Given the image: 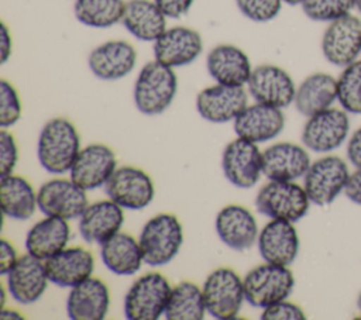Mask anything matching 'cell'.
I'll list each match as a JSON object with an SVG mask.
<instances>
[{"label":"cell","mask_w":361,"mask_h":320,"mask_svg":"<svg viewBox=\"0 0 361 320\" xmlns=\"http://www.w3.org/2000/svg\"><path fill=\"white\" fill-rule=\"evenodd\" d=\"M337 100L347 113L361 114V61L343 69L337 79Z\"/></svg>","instance_id":"e575fe53"},{"label":"cell","mask_w":361,"mask_h":320,"mask_svg":"<svg viewBox=\"0 0 361 320\" xmlns=\"http://www.w3.org/2000/svg\"><path fill=\"white\" fill-rule=\"evenodd\" d=\"M100 258L110 272L120 276L134 275L144 264L138 240L123 231L100 244Z\"/></svg>","instance_id":"f546056e"},{"label":"cell","mask_w":361,"mask_h":320,"mask_svg":"<svg viewBox=\"0 0 361 320\" xmlns=\"http://www.w3.org/2000/svg\"><path fill=\"white\" fill-rule=\"evenodd\" d=\"M104 192L109 199L114 200L123 209L142 210L154 200L155 186L145 171L124 165L117 166L104 185Z\"/></svg>","instance_id":"9c48e42d"},{"label":"cell","mask_w":361,"mask_h":320,"mask_svg":"<svg viewBox=\"0 0 361 320\" xmlns=\"http://www.w3.org/2000/svg\"><path fill=\"white\" fill-rule=\"evenodd\" d=\"M282 0H235L240 13L254 23L272 21L282 8Z\"/></svg>","instance_id":"74e56055"},{"label":"cell","mask_w":361,"mask_h":320,"mask_svg":"<svg viewBox=\"0 0 361 320\" xmlns=\"http://www.w3.org/2000/svg\"><path fill=\"white\" fill-rule=\"evenodd\" d=\"M245 300L254 307H267L288 299L295 286L292 271L286 265L264 262L243 278Z\"/></svg>","instance_id":"8992f818"},{"label":"cell","mask_w":361,"mask_h":320,"mask_svg":"<svg viewBox=\"0 0 361 320\" xmlns=\"http://www.w3.org/2000/svg\"><path fill=\"white\" fill-rule=\"evenodd\" d=\"M214 228L220 241L234 251L251 248L259 234L254 214L240 204L224 206L216 216Z\"/></svg>","instance_id":"ffe728a7"},{"label":"cell","mask_w":361,"mask_h":320,"mask_svg":"<svg viewBox=\"0 0 361 320\" xmlns=\"http://www.w3.org/2000/svg\"><path fill=\"white\" fill-rule=\"evenodd\" d=\"M257 247L265 262L289 266L299 252V235L293 223L271 219L261 228Z\"/></svg>","instance_id":"7402d4cb"},{"label":"cell","mask_w":361,"mask_h":320,"mask_svg":"<svg viewBox=\"0 0 361 320\" xmlns=\"http://www.w3.org/2000/svg\"><path fill=\"white\" fill-rule=\"evenodd\" d=\"M300 6L307 18L320 23H331L348 16L355 7V0H303Z\"/></svg>","instance_id":"d590c367"},{"label":"cell","mask_w":361,"mask_h":320,"mask_svg":"<svg viewBox=\"0 0 361 320\" xmlns=\"http://www.w3.org/2000/svg\"><path fill=\"white\" fill-rule=\"evenodd\" d=\"M206 68L216 83L227 86H245L254 69L248 55L233 44L212 48L206 56Z\"/></svg>","instance_id":"cb8c5ba5"},{"label":"cell","mask_w":361,"mask_h":320,"mask_svg":"<svg viewBox=\"0 0 361 320\" xmlns=\"http://www.w3.org/2000/svg\"><path fill=\"white\" fill-rule=\"evenodd\" d=\"M221 169L233 186L254 187L262 175V152L255 142L237 137L223 149Z\"/></svg>","instance_id":"30bf717a"},{"label":"cell","mask_w":361,"mask_h":320,"mask_svg":"<svg viewBox=\"0 0 361 320\" xmlns=\"http://www.w3.org/2000/svg\"><path fill=\"white\" fill-rule=\"evenodd\" d=\"M124 209L114 200H97L85 209L79 217L80 237L89 244H102L117 234L124 223Z\"/></svg>","instance_id":"d4e9b609"},{"label":"cell","mask_w":361,"mask_h":320,"mask_svg":"<svg viewBox=\"0 0 361 320\" xmlns=\"http://www.w3.org/2000/svg\"><path fill=\"white\" fill-rule=\"evenodd\" d=\"M206 313L202 288L190 281H182L172 288L164 316L168 320H202Z\"/></svg>","instance_id":"d6a6232c"},{"label":"cell","mask_w":361,"mask_h":320,"mask_svg":"<svg viewBox=\"0 0 361 320\" xmlns=\"http://www.w3.org/2000/svg\"><path fill=\"white\" fill-rule=\"evenodd\" d=\"M0 203L4 216L24 221L35 213L38 196L25 178L10 173L0 179Z\"/></svg>","instance_id":"1f68e13d"},{"label":"cell","mask_w":361,"mask_h":320,"mask_svg":"<svg viewBox=\"0 0 361 320\" xmlns=\"http://www.w3.org/2000/svg\"><path fill=\"white\" fill-rule=\"evenodd\" d=\"M202 51V35L185 25L166 28L154 42V59L173 69L190 65L200 56Z\"/></svg>","instance_id":"e0dca14e"},{"label":"cell","mask_w":361,"mask_h":320,"mask_svg":"<svg viewBox=\"0 0 361 320\" xmlns=\"http://www.w3.org/2000/svg\"><path fill=\"white\" fill-rule=\"evenodd\" d=\"M250 96L257 101L278 109L290 106L295 100L296 85L281 66L264 63L255 66L247 83Z\"/></svg>","instance_id":"7c38bea8"},{"label":"cell","mask_w":361,"mask_h":320,"mask_svg":"<svg viewBox=\"0 0 361 320\" xmlns=\"http://www.w3.org/2000/svg\"><path fill=\"white\" fill-rule=\"evenodd\" d=\"M138 242L144 264L164 266L180 251L183 244V228L176 216L159 213L151 217L142 227Z\"/></svg>","instance_id":"3957f363"},{"label":"cell","mask_w":361,"mask_h":320,"mask_svg":"<svg viewBox=\"0 0 361 320\" xmlns=\"http://www.w3.org/2000/svg\"><path fill=\"white\" fill-rule=\"evenodd\" d=\"M337 100V79L324 72L309 75L296 87L293 104L296 110L310 117L326 109Z\"/></svg>","instance_id":"4dcf8cb0"},{"label":"cell","mask_w":361,"mask_h":320,"mask_svg":"<svg viewBox=\"0 0 361 320\" xmlns=\"http://www.w3.org/2000/svg\"><path fill=\"white\" fill-rule=\"evenodd\" d=\"M348 176V166L343 158L326 155L310 164L303 176V187L312 203L327 206L344 190Z\"/></svg>","instance_id":"ba28073f"},{"label":"cell","mask_w":361,"mask_h":320,"mask_svg":"<svg viewBox=\"0 0 361 320\" xmlns=\"http://www.w3.org/2000/svg\"><path fill=\"white\" fill-rule=\"evenodd\" d=\"M117 169L114 151L106 144H89L83 147L69 171V178L85 190L104 187Z\"/></svg>","instance_id":"2e32d148"},{"label":"cell","mask_w":361,"mask_h":320,"mask_svg":"<svg viewBox=\"0 0 361 320\" xmlns=\"http://www.w3.org/2000/svg\"><path fill=\"white\" fill-rule=\"evenodd\" d=\"M259 317L262 320H303V319H306L303 310L298 304L288 302L286 299L264 307Z\"/></svg>","instance_id":"ab89813d"},{"label":"cell","mask_w":361,"mask_h":320,"mask_svg":"<svg viewBox=\"0 0 361 320\" xmlns=\"http://www.w3.org/2000/svg\"><path fill=\"white\" fill-rule=\"evenodd\" d=\"M124 7V0H75L73 14L86 27L109 28L121 23Z\"/></svg>","instance_id":"836d02e7"},{"label":"cell","mask_w":361,"mask_h":320,"mask_svg":"<svg viewBox=\"0 0 361 320\" xmlns=\"http://www.w3.org/2000/svg\"><path fill=\"white\" fill-rule=\"evenodd\" d=\"M0 296H1V299H0V310H1V309H4V304H6V289L3 286L0 288Z\"/></svg>","instance_id":"7dc6e473"},{"label":"cell","mask_w":361,"mask_h":320,"mask_svg":"<svg viewBox=\"0 0 361 320\" xmlns=\"http://www.w3.org/2000/svg\"><path fill=\"white\" fill-rule=\"evenodd\" d=\"M355 8L361 13V0H355Z\"/></svg>","instance_id":"681fc988"},{"label":"cell","mask_w":361,"mask_h":320,"mask_svg":"<svg viewBox=\"0 0 361 320\" xmlns=\"http://www.w3.org/2000/svg\"><path fill=\"white\" fill-rule=\"evenodd\" d=\"M248 94L244 86L216 83L197 93L196 110L199 116L209 123L223 124L234 121L248 106Z\"/></svg>","instance_id":"9a60e30c"},{"label":"cell","mask_w":361,"mask_h":320,"mask_svg":"<svg viewBox=\"0 0 361 320\" xmlns=\"http://www.w3.org/2000/svg\"><path fill=\"white\" fill-rule=\"evenodd\" d=\"M285 4H289V6H298V4H302L303 0H282Z\"/></svg>","instance_id":"c3c4849f"},{"label":"cell","mask_w":361,"mask_h":320,"mask_svg":"<svg viewBox=\"0 0 361 320\" xmlns=\"http://www.w3.org/2000/svg\"><path fill=\"white\" fill-rule=\"evenodd\" d=\"M348 131L347 111L330 107L307 117L302 130V142L310 151L324 154L338 148L345 141Z\"/></svg>","instance_id":"4fadbf2b"},{"label":"cell","mask_w":361,"mask_h":320,"mask_svg":"<svg viewBox=\"0 0 361 320\" xmlns=\"http://www.w3.org/2000/svg\"><path fill=\"white\" fill-rule=\"evenodd\" d=\"M13 52V37L11 32L4 21H1L0 27V62L4 65L10 58Z\"/></svg>","instance_id":"f6af8a7d"},{"label":"cell","mask_w":361,"mask_h":320,"mask_svg":"<svg viewBox=\"0 0 361 320\" xmlns=\"http://www.w3.org/2000/svg\"><path fill=\"white\" fill-rule=\"evenodd\" d=\"M322 52L327 62L345 68L361 54V20L344 16L329 23L322 37Z\"/></svg>","instance_id":"5bb4252c"},{"label":"cell","mask_w":361,"mask_h":320,"mask_svg":"<svg viewBox=\"0 0 361 320\" xmlns=\"http://www.w3.org/2000/svg\"><path fill=\"white\" fill-rule=\"evenodd\" d=\"M344 193L353 203L361 204V168H357L353 173H350Z\"/></svg>","instance_id":"7bdbcfd3"},{"label":"cell","mask_w":361,"mask_h":320,"mask_svg":"<svg viewBox=\"0 0 361 320\" xmlns=\"http://www.w3.org/2000/svg\"><path fill=\"white\" fill-rule=\"evenodd\" d=\"M80 149L79 133L68 118H51L39 131L37 158L39 165L52 175L69 172Z\"/></svg>","instance_id":"6da1fadb"},{"label":"cell","mask_w":361,"mask_h":320,"mask_svg":"<svg viewBox=\"0 0 361 320\" xmlns=\"http://www.w3.org/2000/svg\"><path fill=\"white\" fill-rule=\"evenodd\" d=\"M18 258L20 257L17 255L14 245L10 241H7L6 238H1V241H0V273L3 276H6L11 271V268L16 265Z\"/></svg>","instance_id":"b9f144b4"},{"label":"cell","mask_w":361,"mask_h":320,"mask_svg":"<svg viewBox=\"0 0 361 320\" xmlns=\"http://www.w3.org/2000/svg\"><path fill=\"white\" fill-rule=\"evenodd\" d=\"M71 240L68 220L45 216L37 221L25 235V250L30 255L47 261L66 248Z\"/></svg>","instance_id":"83f0119b"},{"label":"cell","mask_w":361,"mask_h":320,"mask_svg":"<svg viewBox=\"0 0 361 320\" xmlns=\"http://www.w3.org/2000/svg\"><path fill=\"white\" fill-rule=\"evenodd\" d=\"M233 123L237 137L261 144L274 140L282 133L285 116L282 109L255 101L247 106Z\"/></svg>","instance_id":"44dd1931"},{"label":"cell","mask_w":361,"mask_h":320,"mask_svg":"<svg viewBox=\"0 0 361 320\" xmlns=\"http://www.w3.org/2000/svg\"><path fill=\"white\" fill-rule=\"evenodd\" d=\"M166 20L154 0H127L121 24L134 38L155 42L168 28Z\"/></svg>","instance_id":"f1b7e54d"},{"label":"cell","mask_w":361,"mask_h":320,"mask_svg":"<svg viewBox=\"0 0 361 320\" xmlns=\"http://www.w3.org/2000/svg\"><path fill=\"white\" fill-rule=\"evenodd\" d=\"M87 190L80 187L71 178H55L47 180L37 190L38 209L44 216L65 220L79 219L87 207Z\"/></svg>","instance_id":"8fae6325"},{"label":"cell","mask_w":361,"mask_h":320,"mask_svg":"<svg viewBox=\"0 0 361 320\" xmlns=\"http://www.w3.org/2000/svg\"><path fill=\"white\" fill-rule=\"evenodd\" d=\"M202 290L207 313L219 320L235 319L245 300L243 279L227 266L212 271L204 279Z\"/></svg>","instance_id":"52a82bcc"},{"label":"cell","mask_w":361,"mask_h":320,"mask_svg":"<svg viewBox=\"0 0 361 320\" xmlns=\"http://www.w3.org/2000/svg\"><path fill=\"white\" fill-rule=\"evenodd\" d=\"M178 92V78L173 68L157 59L147 62L134 82L133 99L137 110L145 116L164 113Z\"/></svg>","instance_id":"7a4b0ae2"},{"label":"cell","mask_w":361,"mask_h":320,"mask_svg":"<svg viewBox=\"0 0 361 320\" xmlns=\"http://www.w3.org/2000/svg\"><path fill=\"white\" fill-rule=\"evenodd\" d=\"M347 158L355 168H361V127L348 140Z\"/></svg>","instance_id":"ee69618b"},{"label":"cell","mask_w":361,"mask_h":320,"mask_svg":"<svg viewBox=\"0 0 361 320\" xmlns=\"http://www.w3.org/2000/svg\"><path fill=\"white\" fill-rule=\"evenodd\" d=\"M23 114V104L17 89L6 79L0 80V125L8 128L14 125Z\"/></svg>","instance_id":"8d00e7d4"},{"label":"cell","mask_w":361,"mask_h":320,"mask_svg":"<svg viewBox=\"0 0 361 320\" xmlns=\"http://www.w3.org/2000/svg\"><path fill=\"white\" fill-rule=\"evenodd\" d=\"M310 199L295 180H269L257 193L255 209L274 220L299 221L309 210Z\"/></svg>","instance_id":"5b68a950"},{"label":"cell","mask_w":361,"mask_h":320,"mask_svg":"<svg viewBox=\"0 0 361 320\" xmlns=\"http://www.w3.org/2000/svg\"><path fill=\"white\" fill-rule=\"evenodd\" d=\"M18 161V148L16 138L6 128L0 131V172L1 176L13 173Z\"/></svg>","instance_id":"f35d334b"},{"label":"cell","mask_w":361,"mask_h":320,"mask_svg":"<svg viewBox=\"0 0 361 320\" xmlns=\"http://www.w3.org/2000/svg\"><path fill=\"white\" fill-rule=\"evenodd\" d=\"M44 262L49 282L61 288H73L92 276L94 269V258L83 247H66Z\"/></svg>","instance_id":"4316f807"},{"label":"cell","mask_w":361,"mask_h":320,"mask_svg":"<svg viewBox=\"0 0 361 320\" xmlns=\"http://www.w3.org/2000/svg\"><path fill=\"white\" fill-rule=\"evenodd\" d=\"M109 306L107 285L93 276L71 288L66 297V314L72 320H102L107 316Z\"/></svg>","instance_id":"484cf974"},{"label":"cell","mask_w":361,"mask_h":320,"mask_svg":"<svg viewBox=\"0 0 361 320\" xmlns=\"http://www.w3.org/2000/svg\"><path fill=\"white\" fill-rule=\"evenodd\" d=\"M0 317L3 320H6V319H23V316L18 312L10 310V309H1L0 310Z\"/></svg>","instance_id":"bcb514c9"},{"label":"cell","mask_w":361,"mask_h":320,"mask_svg":"<svg viewBox=\"0 0 361 320\" xmlns=\"http://www.w3.org/2000/svg\"><path fill=\"white\" fill-rule=\"evenodd\" d=\"M137 65L135 48L123 39L106 41L94 47L87 56L90 72L100 80H120Z\"/></svg>","instance_id":"ac0fdd59"},{"label":"cell","mask_w":361,"mask_h":320,"mask_svg":"<svg viewBox=\"0 0 361 320\" xmlns=\"http://www.w3.org/2000/svg\"><path fill=\"white\" fill-rule=\"evenodd\" d=\"M357 306H358V309H360V312H361V293L358 295V299H357Z\"/></svg>","instance_id":"f907efd6"},{"label":"cell","mask_w":361,"mask_h":320,"mask_svg":"<svg viewBox=\"0 0 361 320\" xmlns=\"http://www.w3.org/2000/svg\"><path fill=\"white\" fill-rule=\"evenodd\" d=\"M168 18H180L189 13L195 0H154Z\"/></svg>","instance_id":"60d3db41"},{"label":"cell","mask_w":361,"mask_h":320,"mask_svg":"<svg viewBox=\"0 0 361 320\" xmlns=\"http://www.w3.org/2000/svg\"><path fill=\"white\" fill-rule=\"evenodd\" d=\"M6 276L8 293L17 303L24 306L38 302L45 293L49 282L45 262L28 252L18 258Z\"/></svg>","instance_id":"d6986e66"},{"label":"cell","mask_w":361,"mask_h":320,"mask_svg":"<svg viewBox=\"0 0 361 320\" xmlns=\"http://www.w3.org/2000/svg\"><path fill=\"white\" fill-rule=\"evenodd\" d=\"M307 151L293 142H276L262 151V175L269 180H296L310 166Z\"/></svg>","instance_id":"603a6c76"},{"label":"cell","mask_w":361,"mask_h":320,"mask_svg":"<svg viewBox=\"0 0 361 320\" xmlns=\"http://www.w3.org/2000/svg\"><path fill=\"white\" fill-rule=\"evenodd\" d=\"M172 292L169 281L159 272H148L128 288L123 310L128 320H157L165 314Z\"/></svg>","instance_id":"277c9868"}]
</instances>
